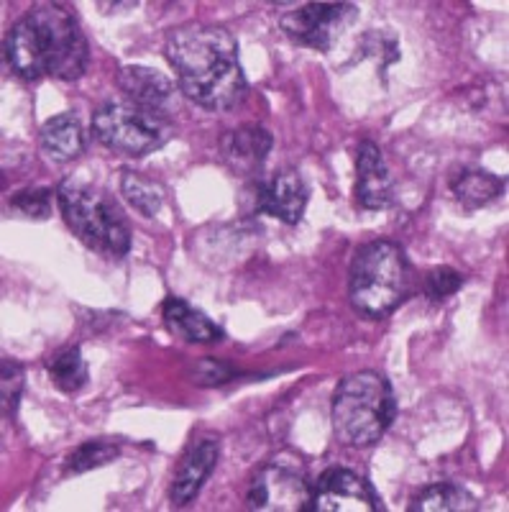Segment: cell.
I'll return each mask as SVG.
<instances>
[{
    "mask_svg": "<svg viewBox=\"0 0 509 512\" xmlns=\"http://www.w3.org/2000/svg\"><path fill=\"white\" fill-rule=\"evenodd\" d=\"M162 318L169 333L187 341V344H218L226 338L223 328L208 318L203 310H197L182 297H167L162 303Z\"/></svg>",
    "mask_w": 509,
    "mask_h": 512,
    "instance_id": "cell-15",
    "label": "cell"
},
{
    "mask_svg": "<svg viewBox=\"0 0 509 512\" xmlns=\"http://www.w3.org/2000/svg\"><path fill=\"white\" fill-rule=\"evenodd\" d=\"M356 203L366 210H384L394 203L392 175L374 141H361L356 149Z\"/></svg>",
    "mask_w": 509,
    "mask_h": 512,
    "instance_id": "cell-12",
    "label": "cell"
},
{
    "mask_svg": "<svg viewBox=\"0 0 509 512\" xmlns=\"http://www.w3.org/2000/svg\"><path fill=\"white\" fill-rule=\"evenodd\" d=\"M93 134L113 154L146 157L167 144L172 136V121L128 100H108L95 111Z\"/></svg>",
    "mask_w": 509,
    "mask_h": 512,
    "instance_id": "cell-6",
    "label": "cell"
},
{
    "mask_svg": "<svg viewBox=\"0 0 509 512\" xmlns=\"http://www.w3.org/2000/svg\"><path fill=\"white\" fill-rule=\"evenodd\" d=\"M26 374L24 367L13 359H3V377H0V387H3V413L6 418H13L18 410V402L24 395Z\"/></svg>",
    "mask_w": 509,
    "mask_h": 512,
    "instance_id": "cell-23",
    "label": "cell"
},
{
    "mask_svg": "<svg viewBox=\"0 0 509 512\" xmlns=\"http://www.w3.org/2000/svg\"><path fill=\"white\" fill-rule=\"evenodd\" d=\"M118 88L128 103L139 105L144 111L157 113V116L169 118L174 111V85L167 75L151 67H121L118 72Z\"/></svg>",
    "mask_w": 509,
    "mask_h": 512,
    "instance_id": "cell-11",
    "label": "cell"
},
{
    "mask_svg": "<svg viewBox=\"0 0 509 512\" xmlns=\"http://www.w3.org/2000/svg\"><path fill=\"white\" fill-rule=\"evenodd\" d=\"M463 285V274H458L456 269L451 267H440L433 269V272L425 274V295L435 303L446 300V297L456 295Z\"/></svg>",
    "mask_w": 509,
    "mask_h": 512,
    "instance_id": "cell-24",
    "label": "cell"
},
{
    "mask_svg": "<svg viewBox=\"0 0 509 512\" xmlns=\"http://www.w3.org/2000/svg\"><path fill=\"white\" fill-rule=\"evenodd\" d=\"M307 200H310V190L297 169H282L256 185V210L290 226L302 221Z\"/></svg>",
    "mask_w": 509,
    "mask_h": 512,
    "instance_id": "cell-10",
    "label": "cell"
},
{
    "mask_svg": "<svg viewBox=\"0 0 509 512\" xmlns=\"http://www.w3.org/2000/svg\"><path fill=\"white\" fill-rule=\"evenodd\" d=\"M412 285V267L405 249L389 239H376L353 254L348 297L361 315L382 320L402 303Z\"/></svg>",
    "mask_w": 509,
    "mask_h": 512,
    "instance_id": "cell-4",
    "label": "cell"
},
{
    "mask_svg": "<svg viewBox=\"0 0 509 512\" xmlns=\"http://www.w3.org/2000/svg\"><path fill=\"white\" fill-rule=\"evenodd\" d=\"M333 431L346 446H374L397 418V400L389 379L379 372L348 374L333 392Z\"/></svg>",
    "mask_w": 509,
    "mask_h": 512,
    "instance_id": "cell-3",
    "label": "cell"
},
{
    "mask_svg": "<svg viewBox=\"0 0 509 512\" xmlns=\"http://www.w3.org/2000/svg\"><path fill=\"white\" fill-rule=\"evenodd\" d=\"M121 192L126 195V200L139 210L144 218H154L162 210L164 205V190L159 182L149 180L141 172H131V169H123L121 175Z\"/></svg>",
    "mask_w": 509,
    "mask_h": 512,
    "instance_id": "cell-20",
    "label": "cell"
},
{
    "mask_svg": "<svg viewBox=\"0 0 509 512\" xmlns=\"http://www.w3.org/2000/svg\"><path fill=\"white\" fill-rule=\"evenodd\" d=\"M41 152L52 162L67 164L85 152V131H82L80 118L72 113H59L49 118L39 131Z\"/></svg>",
    "mask_w": 509,
    "mask_h": 512,
    "instance_id": "cell-16",
    "label": "cell"
},
{
    "mask_svg": "<svg viewBox=\"0 0 509 512\" xmlns=\"http://www.w3.org/2000/svg\"><path fill=\"white\" fill-rule=\"evenodd\" d=\"M233 374V369L223 361H215V359H205L200 361V367L195 372V382L197 384H220L226 382L228 377Z\"/></svg>",
    "mask_w": 509,
    "mask_h": 512,
    "instance_id": "cell-25",
    "label": "cell"
},
{
    "mask_svg": "<svg viewBox=\"0 0 509 512\" xmlns=\"http://www.w3.org/2000/svg\"><path fill=\"white\" fill-rule=\"evenodd\" d=\"M410 512H476L479 502L469 489L453 482H438L425 487L407 507Z\"/></svg>",
    "mask_w": 509,
    "mask_h": 512,
    "instance_id": "cell-18",
    "label": "cell"
},
{
    "mask_svg": "<svg viewBox=\"0 0 509 512\" xmlns=\"http://www.w3.org/2000/svg\"><path fill=\"white\" fill-rule=\"evenodd\" d=\"M359 18L353 3H302L279 16V26L302 47L330 52L338 36Z\"/></svg>",
    "mask_w": 509,
    "mask_h": 512,
    "instance_id": "cell-7",
    "label": "cell"
},
{
    "mask_svg": "<svg viewBox=\"0 0 509 512\" xmlns=\"http://www.w3.org/2000/svg\"><path fill=\"white\" fill-rule=\"evenodd\" d=\"M6 59L13 72L26 80H77L85 75L90 49L70 8L41 3L11 26L6 36Z\"/></svg>",
    "mask_w": 509,
    "mask_h": 512,
    "instance_id": "cell-2",
    "label": "cell"
},
{
    "mask_svg": "<svg viewBox=\"0 0 509 512\" xmlns=\"http://www.w3.org/2000/svg\"><path fill=\"white\" fill-rule=\"evenodd\" d=\"M272 146L274 136L269 134L267 128L256 126V123H246V126L236 128V131H228L220 139V154H223V162L233 172H238V175H254V172L261 169V164L267 162Z\"/></svg>",
    "mask_w": 509,
    "mask_h": 512,
    "instance_id": "cell-14",
    "label": "cell"
},
{
    "mask_svg": "<svg viewBox=\"0 0 509 512\" xmlns=\"http://www.w3.org/2000/svg\"><path fill=\"white\" fill-rule=\"evenodd\" d=\"M121 454L118 443L113 441H85L82 446H77L70 456H67V464H64V472L67 474H85L90 469H98V466L110 464Z\"/></svg>",
    "mask_w": 509,
    "mask_h": 512,
    "instance_id": "cell-21",
    "label": "cell"
},
{
    "mask_svg": "<svg viewBox=\"0 0 509 512\" xmlns=\"http://www.w3.org/2000/svg\"><path fill=\"white\" fill-rule=\"evenodd\" d=\"M57 205L64 223L87 249L113 259L131 251V226L121 205L105 190L82 180H62L57 187Z\"/></svg>",
    "mask_w": 509,
    "mask_h": 512,
    "instance_id": "cell-5",
    "label": "cell"
},
{
    "mask_svg": "<svg viewBox=\"0 0 509 512\" xmlns=\"http://www.w3.org/2000/svg\"><path fill=\"white\" fill-rule=\"evenodd\" d=\"M218 454V441L210 436L197 438L187 446L180 464H177V472H174L172 492H169L174 505H190L200 495V489L205 487L215 464H218Z\"/></svg>",
    "mask_w": 509,
    "mask_h": 512,
    "instance_id": "cell-13",
    "label": "cell"
},
{
    "mask_svg": "<svg viewBox=\"0 0 509 512\" xmlns=\"http://www.w3.org/2000/svg\"><path fill=\"white\" fill-rule=\"evenodd\" d=\"M382 497L369 479L351 469H328L313 484L310 512H384Z\"/></svg>",
    "mask_w": 509,
    "mask_h": 512,
    "instance_id": "cell-9",
    "label": "cell"
},
{
    "mask_svg": "<svg viewBox=\"0 0 509 512\" xmlns=\"http://www.w3.org/2000/svg\"><path fill=\"white\" fill-rule=\"evenodd\" d=\"M54 198H57V192H52L49 187H26L11 198V210L21 213L24 218L47 221L52 216Z\"/></svg>",
    "mask_w": 509,
    "mask_h": 512,
    "instance_id": "cell-22",
    "label": "cell"
},
{
    "mask_svg": "<svg viewBox=\"0 0 509 512\" xmlns=\"http://www.w3.org/2000/svg\"><path fill=\"white\" fill-rule=\"evenodd\" d=\"M451 190L458 203L466 210H479L484 205L494 203L504 192L502 177L486 172V169H463L453 177Z\"/></svg>",
    "mask_w": 509,
    "mask_h": 512,
    "instance_id": "cell-17",
    "label": "cell"
},
{
    "mask_svg": "<svg viewBox=\"0 0 509 512\" xmlns=\"http://www.w3.org/2000/svg\"><path fill=\"white\" fill-rule=\"evenodd\" d=\"M313 487L295 466L267 464L251 479L246 507L256 512H310Z\"/></svg>",
    "mask_w": 509,
    "mask_h": 512,
    "instance_id": "cell-8",
    "label": "cell"
},
{
    "mask_svg": "<svg viewBox=\"0 0 509 512\" xmlns=\"http://www.w3.org/2000/svg\"><path fill=\"white\" fill-rule=\"evenodd\" d=\"M47 372L52 377L54 387L64 395H75L87 382V364L82 359V351L77 346L57 351L47 359Z\"/></svg>",
    "mask_w": 509,
    "mask_h": 512,
    "instance_id": "cell-19",
    "label": "cell"
},
{
    "mask_svg": "<svg viewBox=\"0 0 509 512\" xmlns=\"http://www.w3.org/2000/svg\"><path fill=\"white\" fill-rule=\"evenodd\" d=\"M164 52L182 93L208 111H231L249 95L238 62V41L223 26H177L167 34Z\"/></svg>",
    "mask_w": 509,
    "mask_h": 512,
    "instance_id": "cell-1",
    "label": "cell"
}]
</instances>
